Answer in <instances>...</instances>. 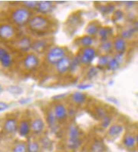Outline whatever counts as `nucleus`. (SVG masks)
Masks as SVG:
<instances>
[{
  "instance_id": "obj_6",
  "label": "nucleus",
  "mask_w": 138,
  "mask_h": 152,
  "mask_svg": "<svg viewBox=\"0 0 138 152\" xmlns=\"http://www.w3.org/2000/svg\"><path fill=\"white\" fill-rule=\"evenodd\" d=\"M22 65L25 69L32 71L35 69L39 65V59L38 56L34 53H28L25 56L22 61Z\"/></svg>"
},
{
  "instance_id": "obj_34",
  "label": "nucleus",
  "mask_w": 138,
  "mask_h": 152,
  "mask_svg": "<svg viewBox=\"0 0 138 152\" xmlns=\"http://www.w3.org/2000/svg\"><path fill=\"white\" fill-rule=\"evenodd\" d=\"M8 91L14 95H19L23 92V90L21 87L17 86H10L7 88Z\"/></svg>"
},
{
  "instance_id": "obj_25",
  "label": "nucleus",
  "mask_w": 138,
  "mask_h": 152,
  "mask_svg": "<svg viewBox=\"0 0 138 152\" xmlns=\"http://www.w3.org/2000/svg\"><path fill=\"white\" fill-rule=\"evenodd\" d=\"M136 137H134L131 134H126L123 139V144L126 148H131L133 147H134L136 144Z\"/></svg>"
},
{
  "instance_id": "obj_35",
  "label": "nucleus",
  "mask_w": 138,
  "mask_h": 152,
  "mask_svg": "<svg viewBox=\"0 0 138 152\" xmlns=\"http://www.w3.org/2000/svg\"><path fill=\"white\" fill-rule=\"evenodd\" d=\"M98 69L97 67H91L88 71V73H87V75H88V78L89 79H92L93 78L96 77L98 75Z\"/></svg>"
},
{
  "instance_id": "obj_38",
  "label": "nucleus",
  "mask_w": 138,
  "mask_h": 152,
  "mask_svg": "<svg viewBox=\"0 0 138 152\" xmlns=\"http://www.w3.org/2000/svg\"><path fill=\"white\" fill-rule=\"evenodd\" d=\"M96 115H98V117L101 120L104 116L107 115V114H106V111L104 108L102 107H98L96 108Z\"/></svg>"
},
{
  "instance_id": "obj_36",
  "label": "nucleus",
  "mask_w": 138,
  "mask_h": 152,
  "mask_svg": "<svg viewBox=\"0 0 138 152\" xmlns=\"http://www.w3.org/2000/svg\"><path fill=\"white\" fill-rule=\"evenodd\" d=\"M22 5L24 7H26L28 10H32V9H36L38 6V2L35 1H26V2H22Z\"/></svg>"
},
{
  "instance_id": "obj_8",
  "label": "nucleus",
  "mask_w": 138,
  "mask_h": 152,
  "mask_svg": "<svg viewBox=\"0 0 138 152\" xmlns=\"http://www.w3.org/2000/svg\"><path fill=\"white\" fill-rule=\"evenodd\" d=\"M18 123L15 118H7L3 123V130L8 134H14L18 132Z\"/></svg>"
},
{
  "instance_id": "obj_32",
  "label": "nucleus",
  "mask_w": 138,
  "mask_h": 152,
  "mask_svg": "<svg viewBox=\"0 0 138 152\" xmlns=\"http://www.w3.org/2000/svg\"><path fill=\"white\" fill-rule=\"evenodd\" d=\"M81 140L77 139V140H68V143L67 145L70 149L72 150H77L81 147Z\"/></svg>"
},
{
  "instance_id": "obj_39",
  "label": "nucleus",
  "mask_w": 138,
  "mask_h": 152,
  "mask_svg": "<svg viewBox=\"0 0 138 152\" xmlns=\"http://www.w3.org/2000/svg\"><path fill=\"white\" fill-rule=\"evenodd\" d=\"M114 19H115V21L121 20L123 18V12L121 10H116V11L114 12Z\"/></svg>"
},
{
  "instance_id": "obj_23",
  "label": "nucleus",
  "mask_w": 138,
  "mask_h": 152,
  "mask_svg": "<svg viewBox=\"0 0 138 152\" xmlns=\"http://www.w3.org/2000/svg\"><path fill=\"white\" fill-rule=\"evenodd\" d=\"M46 45H47V42L45 40H44V39H38L36 41L33 42L31 49H33L36 52H41V51L44 50Z\"/></svg>"
},
{
  "instance_id": "obj_1",
  "label": "nucleus",
  "mask_w": 138,
  "mask_h": 152,
  "mask_svg": "<svg viewBox=\"0 0 138 152\" xmlns=\"http://www.w3.org/2000/svg\"><path fill=\"white\" fill-rule=\"evenodd\" d=\"M31 11L26 7L15 8L11 12V19L14 24L22 26L28 24L31 19Z\"/></svg>"
},
{
  "instance_id": "obj_10",
  "label": "nucleus",
  "mask_w": 138,
  "mask_h": 152,
  "mask_svg": "<svg viewBox=\"0 0 138 152\" xmlns=\"http://www.w3.org/2000/svg\"><path fill=\"white\" fill-rule=\"evenodd\" d=\"M71 62H72V58L68 56H65L55 65L57 72L58 74H64L68 71H70Z\"/></svg>"
},
{
  "instance_id": "obj_19",
  "label": "nucleus",
  "mask_w": 138,
  "mask_h": 152,
  "mask_svg": "<svg viewBox=\"0 0 138 152\" xmlns=\"http://www.w3.org/2000/svg\"><path fill=\"white\" fill-rule=\"evenodd\" d=\"M86 95L82 92H80V91L74 92L72 95V102L77 104H81L85 103V102L86 101Z\"/></svg>"
},
{
  "instance_id": "obj_16",
  "label": "nucleus",
  "mask_w": 138,
  "mask_h": 152,
  "mask_svg": "<svg viewBox=\"0 0 138 152\" xmlns=\"http://www.w3.org/2000/svg\"><path fill=\"white\" fill-rule=\"evenodd\" d=\"M126 47H127V44H126L125 40L121 37H118L113 42V48L116 51L117 53H119V54L124 53Z\"/></svg>"
},
{
  "instance_id": "obj_11",
  "label": "nucleus",
  "mask_w": 138,
  "mask_h": 152,
  "mask_svg": "<svg viewBox=\"0 0 138 152\" xmlns=\"http://www.w3.org/2000/svg\"><path fill=\"white\" fill-rule=\"evenodd\" d=\"M53 112L58 121L65 120L68 117V110L63 104L58 103L54 106Z\"/></svg>"
},
{
  "instance_id": "obj_4",
  "label": "nucleus",
  "mask_w": 138,
  "mask_h": 152,
  "mask_svg": "<svg viewBox=\"0 0 138 152\" xmlns=\"http://www.w3.org/2000/svg\"><path fill=\"white\" fill-rule=\"evenodd\" d=\"M15 29L9 23L0 24V39L2 41H9L15 37Z\"/></svg>"
},
{
  "instance_id": "obj_41",
  "label": "nucleus",
  "mask_w": 138,
  "mask_h": 152,
  "mask_svg": "<svg viewBox=\"0 0 138 152\" xmlns=\"http://www.w3.org/2000/svg\"><path fill=\"white\" fill-rule=\"evenodd\" d=\"M91 86L92 85H91V84H81L79 86H77V88L81 90H85V89L91 88Z\"/></svg>"
},
{
  "instance_id": "obj_13",
  "label": "nucleus",
  "mask_w": 138,
  "mask_h": 152,
  "mask_svg": "<svg viewBox=\"0 0 138 152\" xmlns=\"http://www.w3.org/2000/svg\"><path fill=\"white\" fill-rule=\"evenodd\" d=\"M31 123L28 120H22L18 123V133L21 137H27L31 132Z\"/></svg>"
},
{
  "instance_id": "obj_31",
  "label": "nucleus",
  "mask_w": 138,
  "mask_h": 152,
  "mask_svg": "<svg viewBox=\"0 0 138 152\" xmlns=\"http://www.w3.org/2000/svg\"><path fill=\"white\" fill-rule=\"evenodd\" d=\"M81 58L80 56H76L72 59V62H71L70 66V72H74V71L77 69V68L79 67L80 64H81Z\"/></svg>"
},
{
  "instance_id": "obj_9",
  "label": "nucleus",
  "mask_w": 138,
  "mask_h": 152,
  "mask_svg": "<svg viewBox=\"0 0 138 152\" xmlns=\"http://www.w3.org/2000/svg\"><path fill=\"white\" fill-rule=\"evenodd\" d=\"M32 41L30 37L28 36H23L18 39L16 42V48L18 50L24 52H28L32 47Z\"/></svg>"
},
{
  "instance_id": "obj_26",
  "label": "nucleus",
  "mask_w": 138,
  "mask_h": 152,
  "mask_svg": "<svg viewBox=\"0 0 138 152\" xmlns=\"http://www.w3.org/2000/svg\"><path fill=\"white\" fill-rule=\"evenodd\" d=\"M99 27H98V24L96 22H91L90 24H88V26H87L86 28V32L88 34V35H95L98 33V31H99Z\"/></svg>"
},
{
  "instance_id": "obj_3",
  "label": "nucleus",
  "mask_w": 138,
  "mask_h": 152,
  "mask_svg": "<svg viewBox=\"0 0 138 152\" xmlns=\"http://www.w3.org/2000/svg\"><path fill=\"white\" fill-rule=\"evenodd\" d=\"M65 49L62 47L55 46L52 48L46 55V61L50 65H57L59 61L64 58L66 55Z\"/></svg>"
},
{
  "instance_id": "obj_27",
  "label": "nucleus",
  "mask_w": 138,
  "mask_h": 152,
  "mask_svg": "<svg viewBox=\"0 0 138 152\" xmlns=\"http://www.w3.org/2000/svg\"><path fill=\"white\" fill-rule=\"evenodd\" d=\"M113 48V43L110 41H106L104 42L101 43L99 46V49L101 52H104V54H107L109 53L110 51L112 50Z\"/></svg>"
},
{
  "instance_id": "obj_21",
  "label": "nucleus",
  "mask_w": 138,
  "mask_h": 152,
  "mask_svg": "<svg viewBox=\"0 0 138 152\" xmlns=\"http://www.w3.org/2000/svg\"><path fill=\"white\" fill-rule=\"evenodd\" d=\"M46 120L48 124V126L51 128L54 129L56 127V122H57V118L55 117V114L53 112V110H48L47 111L46 115Z\"/></svg>"
},
{
  "instance_id": "obj_20",
  "label": "nucleus",
  "mask_w": 138,
  "mask_h": 152,
  "mask_svg": "<svg viewBox=\"0 0 138 152\" xmlns=\"http://www.w3.org/2000/svg\"><path fill=\"white\" fill-rule=\"evenodd\" d=\"M110 28L108 27H101L98 31V36L102 42L106 41H108V38L110 35Z\"/></svg>"
},
{
  "instance_id": "obj_5",
  "label": "nucleus",
  "mask_w": 138,
  "mask_h": 152,
  "mask_svg": "<svg viewBox=\"0 0 138 152\" xmlns=\"http://www.w3.org/2000/svg\"><path fill=\"white\" fill-rule=\"evenodd\" d=\"M81 58V64L84 65H91L95 59L97 52L94 48L92 47H88V48H84L81 55H79Z\"/></svg>"
},
{
  "instance_id": "obj_37",
  "label": "nucleus",
  "mask_w": 138,
  "mask_h": 152,
  "mask_svg": "<svg viewBox=\"0 0 138 152\" xmlns=\"http://www.w3.org/2000/svg\"><path fill=\"white\" fill-rule=\"evenodd\" d=\"M110 122H111V118H110V116L107 115L101 119V126L104 128H107L110 125Z\"/></svg>"
},
{
  "instance_id": "obj_7",
  "label": "nucleus",
  "mask_w": 138,
  "mask_h": 152,
  "mask_svg": "<svg viewBox=\"0 0 138 152\" xmlns=\"http://www.w3.org/2000/svg\"><path fill=\"white\" fill-rule=\"evenodd\" d=\"M0 65L4 69H9L12 65V56L2 46H0Z\"/></svg>"
},
{
  "instance_id": "obj_44",
  "label": "nucleus",
  "mask_w": 138,
  "mask_h": 152,
  "mask_svg": "<svg viewBox=\"0 0 138 152\" xmlns=\"http://www.w3.org/2000/svg\"><path fill=\"white\" fill-rule=\"evenodd\" d=\"M126 5H127V6H131L132 5H134V2H127V3H126Z\"/></svg>"
},
{
  "instance_id": "obj_15",
  "label": "nucleus",
  "mask_w": 138,
  "mask_h": 152,
  "mask_svg": "<svg viewBox=\"0 0 138 152\" xmlns=\"http://www.w3.org/2000/svg\"><path fill=\"white\" fill-rule=\"evenodd\" d=\"M37 11L42 13V15H46L52 12L54 10V5L52 2L43 1V2H38L37 6Z\"/></svg>"
},
{
  "instance_id": "obj_29",
  "label": "nucleus",
  "mask_w": 138,
  "mask_h": 152,
  "mask_svg": "<svg viewBox=\"0 0 138 152\" xmlns=\"http://www.w3.org/2000/svg\"><path fill=\"white\" fill-rule=\"evenodd\" d=\"M12 152H28L27 144L23 141L16 143L12 148Z\"/></svg>"
},
{
  "instance_id": "obj_28",
  "label": "nucleus",
  "mask_w": 138,
  "mask_h": 152,
  "mask_svg": "<svg viewBox=\"0 0 138 152\" xmlns=\"http://www.w3.org/2000/svg\"><path fill=\"white\" fill-rule=\"evenodd\" d=\"M104 148L105 147L103 141H96L92 144L91 151V152H104Z\"/></svg>"
},
{
  "instance_id": "obj_43",
  "label": "nucleus",
  "mask_w": 138,
  "mask_h": 152,
  "mask_svg": "<svg viewBox=\"0 0 138 152\" xmlns=\"http://www.w3.org/2000/svg\"><path fill=\"white\" fill-rule=\"evenodd\" d=\"M133 28H134L135 32H138V20L134 22V23L133 25Z\"/></svg>"
},
{
  "instance_id": "obj_22",
  "label": "nucleus",
  "mask_w": 138,
  "mask_h": 152,
  "mask_svg": "<svg viewBox=\"0 0 138 152\" xmlns=\"http://www.w3.org/2000/svg\"><path fill=\"white\" fill-rule=\"evenodd\" d=\"M110 58H111V57L107 54L102 55L101 56H100L99 58H98V60L97 68H98V69H104V68H106V67H107Z\"/></svg>"
},
{
  "instance_id": "obj_24",
  "label": "nucleus",
  "mask_w": 138,
  "mask_h": 152,
  "mask_svg": "<svg viewBox=\"0 0 138 152\" xmlns=\"http://www.w3.org/2000/svg\"><path fill=\"white\" fill-rule=\"evenodd\" d=\"M79 43L84 48H88V47H91V45H93L94 39L92 38V36H90V35H84L81 38H80Z\"/></svg>"
},
{
  "instance_id": "obj_14",
  "label": "nucleus",
  "mask_w": 138,
  "mask_h": 152,
  "mask_svg": "<svg viewBox=\"0 0 138 152\" xmlns=\"http://www.w3.org/2000/svg\"><path fill=\"white\" fill-rule=\"evenodd\" d=\"M44 121L40 118H35L31 122V132L35 134H39L44 131L45 129Z\"/></svg>"
},
{
  "instance_id": "obj_17",
  "label": "nucleus",
  "mask_w": 138,
  "mask_h": 152,
  "mask_svg": "<svg viewBox=\"0 0 138 152\" xmlns=\"http://www.w3.org/2000/svg\"><path fill=\"white\" fill-rule=\"evenodd\" d=\"M68 140H77L79 137V129L75 124H71L68 129Z\"/></svg>"
},
{
  "instance_id": "obj_42",
  "label": "nucleus",
  "mask_w": 138,
  "mask_h": 152,
  "mask_svg": "<svg viewBox=\"0 0 138 152\" xmlns=\"http://www.w3.org/2000/svg\"><path fill=\"white\" fill-rule=\"evenodd\" d=\"M31 101L29 98H21L20 100H19V103L22 104H27L28 102Z\"/></svg>"
},
{
  "instance_id": "obj_40",
  "label": "nucleus",
  "mask_w": 138,
  "mask_h": 152,
  "mask_svg": "<svg viewBox=\"0 0 138 152\" xmlns=\"http://www.w3.org/2000/svg\"><path fill=\"white\" fill-rule=\"evenodd\" d=\"M9 108V104L6 102H0V112L6 111Z\"/></svg>"
},
{
  "instance_id": "obj_2",
  "label": "nucleus",
  "mask_w": 138,
  "mask_h": 152,
  "mask_svg": "<svg viewBox=\"0 0 138 152\" xmlns=\"http://www.w3.org/2000/svg\"><path fill=\"white\" fill-rule=\"evenodd\" d=\"M28 26L31 31L41 33L45 32L49 26V22L45 17L42 15H37L31 17L29 22L28 23Z\"/></svg>"
},
{
  "instance_id": "obj_18",
  "label": "nucleus",
  "mask_w": 138,
  "mask_h": 152,
  "mask_svg": "<svg viewBox=\"0 0 138 152\" xmlns=\"http://www.w3.org/2000/svg\"><path fill=\"white\" fill-rule=\"evenodd\" d=\"M123 130V127L121 124H112L107 130V134L111 137H116L118 136L120 134H121Z\"/></svg>"
},
{
  "instance_id": "obj_33",
  "label": "nucleus",
  "mask_w": 138,
  "mask_h": 152,
  "mask_svg": "<svg viewBox=\"0 0 138 152\" xmlns=\"http://www.w3.org/2000/svg\"><path fill=\"white\" fill-rule=\"evenodd\" d=\"M134 32L135 30L134 28H133V26L132 27H129L128 28L123 30V32H121V34H120V37L123 38V39H131L133 36V35L134 34Z\"/></svg>"
},
{
  "instance_id": "obj_30",
  "label": "nucleus",
  "mask_w": 138,
  "mask_h": 152,
  "mask_svg": "<svg viewBox=\"0 0 138 152\" xmlns=\"http://www.w3.org/2000/svg\"><path fill=\"white\" fill-rule=\"evenodd\" d=\"M28 152H39L40 145L39 142L35 141H31L27 144Z\"/></svg>"
},
{
  "instance_id": "obj_46",
  "label": "nucleus",
  "mask_w": 138,
  "mask_h": 152,
  "mask_svg": "<svg viewBox=\"0 0 138 152\" xmlns=\"http://www.w3.org/2000/svg\"><path fill=\"white\" fill-rule=\"evenodd\" d=\"M136 141H137V143L138 144V134L137 135V137H136Z\"/></svg>"
},
{
  "instance_id": "obj_45",
  "label": "nucleus",
  "mask_w": 138,
  "mask_h": 152,
  "mask_svg": "<svg viewBox=\"0 0 138 152\" xmlns=\"http://www.w3.org/2000/svg\"><path fill=\"white\" fill-rule=\"evenodd\" d=\"M2 86L0 85V93L2 92Z\"/></svg>"
},
{
  "instance_id": "obj_12",
  "label": "nucleus",
  "mask_w": 138,
  "mask_h": 152,
  "mask_svg": "<svg viewBox=\"0 0 138 152\" xmlns=\"http://www.w3.org/2000/svg\"><path fill=\"white\" fill-rule=\"evenodd\" d=\"M123 61V54H119L117 53L114 57H111L110 61H109L108 65H107V69L109 71H116L120 68V65Z\"/></svg>"
}]
</instances>
